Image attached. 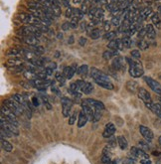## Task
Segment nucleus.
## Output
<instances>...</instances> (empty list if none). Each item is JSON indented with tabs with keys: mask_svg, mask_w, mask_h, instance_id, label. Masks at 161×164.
<instances>
[{
	"mask_svg": "<svg viewBox=\"0 0 161 164\" xmlns=\"http://www.w3.org/2000/svg\"><path fill=\"white\" fill-rule=\"evenodd\" d=\"M118 146L120 147V149H126L127 146H128V142L126 140V138L122 136V135H120V136L118 137Z\"/></svg>",
	"mask_w": 161,
	"mask_h": 164,
	"instance_id": "obj_23",
	"label": "nucleus"
},
{
	"mask_svg": "<svg viewBox=\"0 0 161 164\" xmlns=\"http://www.w3.org/2000/svg\"><path fill=\"white\" fill-rule=\"evenodd\" d=\"M150 46V43L146 41V40H140V41L138 42V47H139V49L140 50H142V51H145L147 50L148 48H149Z\"/></svg>",
	"mask_w": 161,
	"mask_h": 164,
	"instance_id": "obj_28",
	"label": "nucleus"
},
{
	"mask_svg": "<svg viewBox=\"0 0 161 164\" xmlns=\"http://www.w3.org/2000/svg\"><path fill=\"white\" fill-rule=\"evenodd\" d=\"M115 35H116L115 31H110V32H107L106 35H104V39L108 40V41H112V40H114Z\"/></svg>",
	"mask_w": 161,
	"mask_h": 164,
	"instance_id": "obj_34",
	"label": "nucleus"
},
{
	"mask_svg": "<svg viewBox=\"0 0 161 164\" xmlns=\"http://www.w3.org/2000/svg\"><path fill=\"white\" fill-rule=\"evenodd\" d=\"M144 81H145V83L149 86V88L154 91V93L161 95V85L158 82H156L155 80H153L152 78H149V77L144 78Z\"/></svg>",
	"mask_w": 161,
	"mask_h": 164,
	"instance_id": "obj_5",
	"label": "nucleus"
},
{
	"mask_svg": "<svg viewBox=\"0 0 161 164\" xmlns=\"http://www.w3.org/2000/svg\"><path fill=\"white\" fill-rule=\"evenodd\" d=\"M137 95H138V98L141 99V101L145 103H150L152 102V99H151V95L150 94L148 93V91L145 90V89H143V88H140V89L138 90L137 91Z\"/></svg>",
	"mask_w": 161,
	"mask_h": 164,
	"instance_id": "obj_9",
	"label": "nucleus"
},
{
	"mask_svg": "<svg viewBox=\"0 0 161 164\" xmlns=\"http://www.w3.org/2000/svg\"><path fill=\"white\" fill-rule=\"evenodd\" d=\"M86 101L90 103V105L94 107V110H104V105L99 101H96V99H88Z\"/></svg>",
	"mask_w": 161,
	"mask_h": 164,
	"instance_id": "obj_17",
	"label": "nucleus"
},
{
	"mask_svg": "<svg viewBox=\"0 0 161 164\" xmlns=\"http://www.w3.org/2000/svg\"><path fill=\"white\" fill-rule=\"evenodd\" d=\"M90 37L94 40L99 39L100 37V30L99 29V28H95V29H92L90 32Z\"/></svg>",
	"mask_w": 161,
	"mask_h": 164,
	"instance_id": "obj_30",
	"label": "nucleus"
},
{
	"mask_svg": "<svg viewBox=\"0 0 161 164\" xmlns=\"http://www.w3.org/2000/svg\"><path fill=\"white\" fill-rule=\"evenodd\" d=\"M141 164H151V161L149 159H142V160H140Z\"/></svg>",
	"mask_w": 161,
	"mask_h": 164,
	"instance_id": "obj_53",
	"label": "nucleus"
},
{
	"mask_svg": "<svg viewBox=\"0 0 161 164\" xmlns=\"http://www.w3.org/2000/svg\"><path fill=\"white\" fill-rule=\"evenodd\" d=\"M88 117L86 115V114L84 113V110H82L79 113V115H78V127H83V126H84L86 125V123L88 122Z\"/></svg>",
	"mask_w": 161,
	"mask_h": 164,
	"instance_id": "obj_15",
	"label": "nucleus"
},
{
	"mask_svg": "<svg viewBox=\"0 0 161 164\" xmlns=\"http://www.w3.org/2000/svg\"><path fill=\"white\" fill-rule=\"evenodd\" d=\"M100 117H102V110H95V115H94V122H98Z\"/></svg>",
	"mask_w": 161,
	"mask_h": 164,
	"instance_id": "obj_37",
	"label": "nucleus"
},
{
	"mask_svg": "<svg viewBox=\"0 0 161 164\" xmlns=\"http://www.w3.org/2000/svg\"><path fill=\"white\" fill-rule=\"evenodd\" d=\"M139 131L140 133H141L142 136L145 138V140L147 141H152L154 138V134L152 132V130L150 129H148V127L144 126V125H140L139 126Z\"/></svg>",
	"mask_w": 161,
	"mask_h": 164,
	"instance_id": "obj_8",
	"label": "nucleus"
},
{
	"mask_svg": "<svg viewBox=\"0 0 161 164\" xmlns=\"http://www.w3.org/2000/svg\"><path fill=\"white\" fill-rule=\"evenodd\" d=\"M161 153L160 152H153V155H155V156H156V155H160Z\"/></svg>",
	"mask_w": 161,
	"mask_h": 164,
	"instance_id": "obj_62",
	"label": "nucleus"
},
{
	"mask_svg": "<svg viewBox=\"0 0 161 164\" xmlns=\"http://www.w3.org/2000/svg\"><path fill=\"white\" fill-rule=\"evenodd\" d=\"M88 28V24L86 22H82L80 23V29L82 30H86Z\"/></svg>",
	"mask_w": 161,
	"mask_h": 164,
	"instance_id": "obj_51",
	"label": "nucleus"
},
{
	"mask_svg": "<svg viewBox=\"0 0 161 164\" xmlns=\"http://www.w3.org/2000/svg\"><path fill=\"white\" fill-rule=\"evenodd\" d=\"M61 103H62V113L63 115L65 117H69L70 110L72 109V106H73V102H72L71 99L68 98H62L61 99Z\"/></svg>",
	"mask_w": 161,
	"mask_h": 164,
	"instance_id": "obj_4",
	"label": "nucleus"
},
{
	"mask_svg": "<svg viewBox=\"0 0 161 164\" xmlns=\"http://www.w3.org/2000/svg\"><path fill=\"white\" fill-rule=\"evenodd\" d=\"M68 42H69V44H73L74 43V37L73 36H70L69 40H68Z\"/></svg>",
	"mask_w": 161,
	"mask_h": 164,
	"instance_id": "obj_55",
	"label": "nucleus"
},
{
	"mask_svg": "<svg viewBox=\"0 0 161 164\" xmlns=\"http://www.w3.org/2000/svg\"><path fill=\"white\" fill-rule=\"evenodd\" d=\"M34 47V51H32V52H34V53L36 54V55H41V54H43L44 53V51H45V49L42 47V46H33Z\"/></svg>",
	"mask_w": 161,
	"mask_h": 164,
	"instance_id": "obj_39",
	"label": "nucleus"
},
{
	"mask_svg": "<svg viewBox=\"0 0 161 164\" xmlns=\"http://www.w3.org/2000/svg\"><path fill=\"white\" fill-rule=\"evenodd\" d=\"M55 78H56V80H57V81L60 83V85H61V86H64V85H65L66 77H65V76H64L63 73H56Z\"/></svg>",
	"mask_w": 161,
	"mask_h": 164,
	"instance_id": "obj_31",
	"label": "nucleus"
},
{
	"mask_svg": "<svg viewBox=\"0 0 161 164\" xmlns=\"http://www.w3.org/2000/svg\"><path fill=\"white\" fill-rule=\"evenodd\" d=\"M158 141H159V144L161 145V136L159 137V139H158Z\"/></svg>",
	"mask_w": 161,
	"mask_h": 164,
	"instance_id": "obj_63",
	"label": "nucleus"
},
{
	"mask_svg": "<svg viewBox=\"0 0 161 164\" xmlns=\"http://www.w3.org/2000/svg\"><path fill=\"white\" fill-rule=\"evenodd\" d=\"M107 48L110 50H122L123 49V43L122 39H114L112 41H110V43L107 44Z\"/></svg>",
	"mask_w": 161,
	"mask_h": 164,
	"instance_id": "obj_10",
	"label": "nucleus"
},
{
	"mask_svg": "<svg viewBox=\"0 0 161 164\" xmlns=\"http://www.w3.org/2000/svg\"><path fill=\"white\" fill-rule=\"evenodd\" d=\"M128 64H129V75L132 78H140L144 74V70L142 68V64L137 59H129L126 58Z\"/></svg>",
	"mask_w": 161,
	"mask_h": 164,
	"instance_id": "obj_1",
	"label": "nucleus"
},
{
	"mask_svg": "<svg viewBox=\"0 0 161 164\" xmlns=\"http://www.w3.org/2000/svg\"><path fill=\"white\" fill-rule=\"evenodd\" d=\"M139 145H141V149H142V148L149 149V147L147 146V144H145V143H144V142H142V141H140V142H139Z\"/></svg>",
	"mask_w": 161,
	"mask_h": 164,
	"instance_id": "obj_52",
	"label": "nucleus"
},
{
	"mask_svg": "<svg viewBox=\"0 0 161 164\" xmlns=\"http://www.w3.org/2000/svg\"><path fill=\"white\" fill-rule=\"evenodd\" d=\"M126 89L130 91V93H135L136 91H138L139 88H138V84L135 81H128L126 84Z\"/></svg>",
	"mask_w": 161,
	"mask_h": 164,
	"instance_id": "obj_19",
	"label": "nucleus"
},
{
	"mask_svg": "<svg viewBox=\"0 0 161 164\" xmlns=\"http://www.w3.org/2000/svg\"><path fill=\"white\" fill-rule=\"evenodd\" d=\"M34 1L37 2V3H39V4H41V3L43 4L44 2H45V0H34Z\"/></svg>",
	"mask_w": 161,
	"mask_h": 164,
	"instance_id": "obj_58",
	"label": "nucleus"
},
{
	"mask_svg": "<svg viewBox=\"0 0 161 164\" xmlns=\"http://www.w3.org/2000/svg\"><path fill=\"white\" fill-rule=\"evenodd\" d=\"M151 21H152V24H153V25L157 28V29H161V18H160V16L158 15V13L152 14Z\"/></svg>",
	"mask_w": 161,
	"mask_h": 164,
	"instance_id": "obj_20",
	"label": "nucleus"
},
{
	"mask_svg": "<svg viewBox=\"0 0 161 164\" xmlns=\"http://www.w3.org/2000/svg\"><path fill=\"white\" fill-rule=\"evenodd\" d=\"M99 86H100L102 88H104L107 90H114V85H112L111 82H107V81H95Z\"/></svg>",
	"mask_w": 161,
	"mask_h": 164,
	"instance_id": "obj_22",
	"label": "nucleus"
},
{
	"mask_svg": "<svg viewBox=\"0 0 161 164\" xmlns=\"http://www.w3.org/2000/svg\"><path fill=\"white\" fill-rule=\"evenodd\" d=\"M91 76L95 81H107L110 82V79L107 75H106L103 72L98 70L96 68H92L91 70Z\"/></svg>",
	"mask_w": 161,
	"mask_h": 164,
	"instance_id": "obj_3",
	"label": "nucleus"
},
{
	"mask_svg": "<svg viewBox=\"0 0 161 164\" xmlns=\"http://www.w3.org/2000/svg\"><path fill=\"white\" fill-rule=\"evenodd\" d=\"M74 16L75 17H78L80 20H83L84 13L80 9H74Z\"/></svg>",
	"mask_w": 161,
	"mask_h": 164,
	"instance_id": "obj_36",
	"label": "nucleus"
},
{
	"mask_svg": "<svg viewBox=\"0 0 161 164\" xmlns=\"http://www.w3.org/2000/svg\"><path fill=\"white\" fill-rule=\"evenodd\" d=\"M77 115H79L78 111H74V113L70 115V117H69V125H73L76 122V121H77Z\"/></svg>",
	"mask_w": 161,
	"mask_h": 164,
	"instance_id": "obj_35",
	"label": "nucleus"
},
{
	"mask_svg": "<svg viewBox=\"0 0 161 164\" xmlns=\"http://www.w3.org/2000/svg\"><path fill=\"white\" fill-rule=\"evenodd\" d=\"M78 66L76 65V64H74V65H72V66H69V67H66L65 69H64V72H63V74L64 76L66 77V79L68 80H71L72 78L74 77V75L76 72L78 71L79 68H77Z\"/></svg>",
	"mask_w": 161,
	"mask_h": 164,
	"instance_id": "obj_11",
	"label": "nucleus"
},
{
	"mask_svg": "<svg viewBox=\"0 0 161 164\" xmlns=\"http://www.w3.org/2000/svg\"><path fill=\"white\" fill-rule=\"evenodd\" d=\"M32 103H33V106H39V105H40V102H39V99L38 98H36V97H34L33 99H32Z\"/></svg>",
	"mask_w": 161,
	"mask_h": 164,
	"instance_id": "obj_47",
	"label": "nucleus"
},
{
	"mask_svg": "<svg viewBox=\"0 0 161 164\" xmlns=\"http://www.w3.org/2000/svg\"><path fill=\"white\" fill-rule=\"evenodd\" d=\"M116 55H118V51H116V50H110V49H108L107 51H104V52H103V59H106V60H110V59H111L112 57H115Z\"/></svg>",
	"mask_w": 161,
	"mask_h": 164,
	"instance_id": "obj_24",
	"label": "nucleus"
},
{
	"mask_svg": "<svg viewBox=\"0 0 161 164\" xmlns=\"http://www.w3.org/2000/svg\"><path fill=\"white\" fill-rule=\"evenodd\" d=\"M110 161V155H107V154H103V156H102V163H103V164H107Z\"/></svg>",
	"mask_w": 161,
	"mask_h": 164,
	"instance_id": "obj_45",
	"label": "nucleus"
},
{
	"mask_svg": "<svg viewBox=\"0 0 161 164\" xmlns=\"http://www.w3.org/2000/svg\"><path fill=\"white\" fill-rule=\"evenodd\" d=\"M79 44H80V46H84L87 44V39L84 38V37H80L79 39Z\"/></svg>",
	"mask_w": 161,
	"mask_h": 164,
	"instance_id": "obj_49",
	"label": "nucleus"
},
{
	"mask_svg": "<svg viewBox=\"0 0 161 164\" xmlns=\"http://www.w3.org/2000/svg\"><path fill=\"white\" fill-rule=\"evenodd\" d=\"M44 72L48 75V76H51V75H53V69L52 68H49V67H47L45 70H44Z\"/></svg>",
	"mask_w": 161,
	"mask_h": 164,
	"instance_id": "obj_50",
	"label": "nucleus"
},
{
	"mask_svg": "<svg viewBox=\"0 0 161 164\" xmlns=\"http://www.w3.org/2000/svg\"><path fill=\"white\" fill-rule=\"evenodd\" d=\"M103 29L106 30L107 32L110 29V23L108 22L107 20V21H104V23H103Z\"/></svg>",
	"mask_w": 161,
	"mask_h": 164,
	"instance_id": "obj_48",
	"label": "nucleus"
},
{
	"mask_svg": "<svg viewBox=\"0 0 161 164\" xmlns=\"http://www.w3.org/2000/svg\"><path fill=\"white\" fill-rule=\"evenodd\" d=\"M21 53H22V51H19L17 49H10V50H8L7 55L8 56H18Z\"/></svg>",
	"mask_w": 161,
	"mask_h": 164,
	"instance_id": "obj_40",
	"label": "nucleus"
},
{
	"mask_svg": "<svg viewBox=\"0 0 161 164\" xmlns=\"http://www.w3.org/2000/svg\"><path fill=\"white\" fill-rule=\"evenodd\" d=\"M122 40V43H123V47L124 48H130L131 47L132 41H131L130 37H126V36H124V37Z\"/></svg>",
	"mask_w": 161,
	"mask_h": 164,
	"instance_id": "obj_33",
	"label": "nucleus"
},
{
	"mask_svg": "<svg viewBox=\"0 0 161 164\" xmlns=\"http://www.w3.org/2000/svg\"><path fill=\"white\" fill-rule=\"evenodd\" d=\"M112 67L114 68L116 71H123L125 69V64H124V60L122 57H115L112 61Z\"/></svg>",
	"mask_w": 161,
	"mask_h": 164,
	"instance_id": "obj_12",
	"label": "nucleus"
},
{
	"mask_svg": "<svg viewBox=\"0 0 161 164\" xmlns=\"http://www.w3.org/2000/svg\"><path fill=\"white\" fill-rule=\"evenodd\" d=\"M144 37H146V29H145V27H143L141 30L138 31V39L139 40H143Z\"/></svg>",
	"mask_w": 161,
	"mask_h": 164,
	"instance_id": "obj_42",
	"label": "nucleus"
},
{
	"mask_svg": "<svg viewBox=\"0 0 161 164\" xmlns=\"http://www.w3.org/2000/svg\"><path fill=\"white\" fill-rule=\"evenodd\" d=\"M79 22H80V19L78 18V17H74L72 18V20L70 21V23H71V27L73 28V29H75V28H77L78 26H79Z\"/></svg>",
	"mask_w": 161,
	"mask_h": 164,
	"instance_id": "obj_38",
	"label": "nucleus"
},
{
	"mask_svg": "<svg viewBox=\"0 0 161 164\" xmlns=\"http://www.w3.org/2000/svg\"><path fill=\"white\" fill-rule=\"evenodd\" d=\"M133 1H134V0H127V2L129 4H132V3H133Z\"/></svg>",
	"mask_w": 161,
	"mask_h": 164,
	"instance_id": "obj_61",
	"label": "nucleus"
},
{
	"mask_svg": "<svg viewBox=\"0 0 161 164\" xmlns=\"http://www.w3.org/2000/svg\"><path fill=\"white\" fill-rule=\"evenodd\" d=\"M130 154L131 157L133 158H139L140 160L142 159H148V154H146V152L141 148H137V147H132L130 149Z\"/></svg>",
	"mask_w": 161,
	"mask_h": 164,
	"instance_id": "obj_7",
	"label": "nucleus"
},
{
	"mask_svg": "<svg viewBox=\"0 0 161 164\" xmlns=\"http://www.w3.org/2000/svg\"><path fill=\"white\" fill-rule=\"evenodd\" d=\"M1 146H2V148L7 151V152H11L12 149H13V146H12V144L10 142H8L6 139H4L1 137Z\"/></svg>",
	"mask_w": 161,
	"mask_h": 164,
	"instance_id": "obj_25",
	"label": "nucleus"
},
{
	"mask_svg": "<svg viewBox=\"0 0 161 164\" xmlns=\"http://www.w3.org/2000/svg\"><path fill=\"white\" fill-rule=\"evenodd\" d=\"M92 91H94V86H92V84L88 83V82L84 83V85L83 86L82 90H80V91L84 95H90Z\"/></svg>",
	"mask_w": 161,
	"mask_h": 164,
	"instance_id": "obj_21",
	"label": "nucleus"
},
{
	"mask_svg": "<svg viewBox=\"0 0 161 164\" xmlns=\"http://www.w3.org/2000/svg\"><path fill=\"white\" fill-rule=\"evenodd\" d=\"M62 30H64V31H68L70 29V28H72L71 27V23H69V22H65V23H63L62 24Z\"/></svg>",
	"mask_w": 161,
	"mask_h": 164,
	"instance_id": "obj_46",
	"label": "nucleus"
},
{
	"mask_svg": "<svg viewBox=\"0 0 161 164\" xmlns=\"http://www.w3.org/2000/svg\"><path fill=\"white\" fill-rule=\"evenodd\" d=\"M49 68H52V69H56V68H57V64H56L55 62H51L50 63V66H49Z\"/></svg>",
	"mask_w": 161,
	"mask_h": 164,
	"instance_id": "obj_54",
	"label": "nucleus"
},
{
	"mask_svg": "<svg viewBox=\"0 0 161 164\" xmlns=\"http://www.w3.org/2000/svg\"><path fill=\"white\" fill-rule=\"evenodd\" d=\"M74 9L71 7H68V9L66 10V17L67 18H73L74 17Z\"/></svg>",
	"mask_w": 161,
	"mask_h": 164,
	"instance_id": "obj_43",
	"label": "nucleus"
},
{
	"mask_svg": "<svg viewBox=\"0 0 161 164\" xmlns=\"http://www.w3.org/2000/svg\"><path fill=\"white\" fill-rule=\"evenodd\" d=\"M114 132H115L114 125V123H108V125H106V129H104V130H103V136L104 138H110L114 134Z\"/></svg>",
	"mask_w": 161,
	"mask_h": 164,
	"instance_id": "obj_13",
	"label": "nucleus"
},
{
	"mask_svg": "<svg viewBox=\"0 0 161 164\" xmlns=\"http://www.w3.org/2000/svg\"><path fill=\"white\" fill-rule=\"evenodd\" d=\"M150 16H152V8L150 6L143 8V9L140 11V17H141L143 20L147 19L148 17H150Z\"/></svg>",
	"mask_w": 161,
	"mask_h": 164,
	"instance_id": "obj_18",
	"label": "nucleus"
},
{
	"mask_svg": "<svg viewBox=\"0 0 161 164\" xmlns=\"http://www.w3.org/2000/svg\"><path fill=\"white\" fill-rule=\"evenodd\" d=\"M58 38H59V39H62V38H63V34H62V33H59V34H58Z\"/></svg>",
	"mask_w": 161,
	"mask_h": 164,
	"instance_id": "obj_60",
	"label": "nucleus"
},
{
	"mask_svg": "<svg viewBox=\"0 0 161 164\" xmlns=\"http://www.w3.org/2000/svg\"><path fill=\"white\" fill-rule=\"evenodd\" d=\"M4 105L7 106L9 109L11 110V111H13V113L16 114V115H20L24 113V107L22 105H20L19 102H17L13 99H6L5 102H4Z\"/></svg>",
	"mask_w": 161,
	"mask_h": 164,
	"instance_id": "obj_2",
	"label": "nucleus"
},
{
	"mask_svg": "<svg viewBox=\"0 0 161 164\" xmlns=\"http://www.w3.org/2000/svg\"><path fill=\"white\" fill-rule=\"evenodd\" d=\"M51 9H52V12H53V14L56 16V17L61 16L62 11H61V6H60V5H55V4H53L52 7H51Z\"/></svg>",
	"mask_w": 161,
	"mask_h": 164,
	"instance_id": "obj_32",
	"label": "nucleus"
},
{
	"mask_svg": "<svg viewBox=\"0 0 161 164\" xmlns=\"http://www.w3.org/2000/svg\"><path fill=\"white\" fill-rule=\"evenodd\" d=\"M107 164H118V162H116V160H112V161L110 160V161L108 162Z\"/></svg>",
	"mask_w": 161,
	"mask_h": 164,
	"instance_id": "obj_59",
	"label": "nucleus"
},
{
	"mask_svg": "<svg viewBox=\"0 0 161 164\" xmlns=\"http://www.w3.org/2000/svg\"><path fill=\"white\" fill-rule=\"evenodd\" d=\"M22 64V60L19 58H13L9 59L7 62V65H9L10 67H18Z\"/></svg>",
	"mask_w": 161,
	"mask_h": 164,
	"instance_id": "obj_26",
	"label": "nucleus"
},
{
	"mask_svg": "<svg viewBox=\"0 0 161 164\" xmlns=\"http://www.w3.org/2000/svg\"><path fill=\"white\" fill-rule=\"evenodd\" d=\"M73 2L75 4H82L83 3V0H73Z\"/></svg>",
	"mask_w": 161,
	"mask_h": 164,
	"instance_id": "obj_57",
	"label": "nucleus"
},
{
	"mask_svg": "<svg viewBox=\"0 0 161 164\" xmlns=\"http://www.w3.org/2000/svg\"><path fill=\"white\" fill-rule=\"evenodd\" d=\"M24 42L28 44L29 46H38L39 45V38L35 37V36L31 35V36H25L24 37Z\"/></svg>",
	"mask_w": 161,
	"mask_h": 164,
	"instance_id": "obj_16",
	"label": "nucleus"
},
{
	"mask_svg": "<svg viewBox=\"0 0 161 164\" xmlns=\"http://www.w3.org/2000/svg\"><path fill=\"white\" fill-rule=\"evenodd\" d=\"M157 10H158V15L160 16V18H161V4L157 5Z\"/></svg>",
	"mask_w": 161,
	"mask_h": 164,
	"instance_id": "obj_56",
	"label": "nucleus"
},
{
	"mask_svg": "<svg viewBox=\"0 0 161 164\" xmlns=\"http://www.w3.org/2000/svg\"><path fill=\"white\" fill-rule=\"evenodd\" d=\"M123 164H127V163H126V162H124V163H123Z\"/></svg>",
	"mask_w": 161,
	"mask_h": 164,
	"instance_id": "obj_64",
	"label": "nucleus"
},
{
	"mask_svg": "<svg viewBox=\"0 0 161 164\" xmlns=\"http://www.w3.org/2000/svg\"><path fill=\"white\" fill-rule=\"evenodd\" d=\"M111 23L114 24L115 27H118L120 25V19L118 16H114V18L111 20Z\"/></svg>",
	"mask_w": 161,
	"mask_h": 164,
	"instance_id": "obj_44",
	"label": "nucleus"
},
{
	"mask_svg": "<svg viewBox=\"0 0 161 164\" xmlns=\"http://www.w3.org/2000/svg\"><path fill=\"white\" fill-rule=\"evenodd\" d=\"M130 55L132 56V58H133V59L139 60L140 58H141V54H140V52L138 50H132L130 52Z\"/></svg>",
	"mask_w": 161,
	"mask_h": 164,
	"instance_id": "obj_41",
	"label": "nucleus"
},
{
	"mask_svg": "<svg viewBox=\"0 0 161 164\" xmlns=\"http://www.w3.org/2000/svg\"><path fill=\"white\" fill-rule=\"evenodd\" d=\"M12 99H15L16 102H19L20 105H22V106H24L26 103V99L23 97L22 95H19V94H15V95H13V97H12Z\"/></svg>",
	"mask_w": 161,
	"mask_h": 164,
	"instance_id": "obj_27",
	"label": "nucleus"
},
{
	"mask_svg": "<svg viewBox=\"0 0 161 164\" xmlns=\"http://www.w3.org/2000/svg\"><path fill=\"white\" fill-rule=\"evenodd\" d=\"M80 106H82V110H84V113L86 114V115H87L88 118V121H94L95 110H92V106L87 101H84Z\"/></svg>",
	"mask_w": 161,
	"mask_h": 164,
	"instance_id": "obj_6",
	"label": "nucleus"
},
{
	"mask_svg": "<svg viewBox=\"0 0 161 164\" xmlns=\"http://www.w3.org/2000/svg\"><path fill=\"white\" fill-rule=\"evenodd\" d=\"M146 29V37L148 38V40H154L156 38V31L154 29L153 24H147L145 26Z\"/></svg>",
	"mask_w": 161,
	"mask_h": 164,
	"instance_id": "obj_14",
	"label": "nucleus"
},
{
	"mask_svg": "<svg viewBox=\"0 0 161 164\" xmlns=\"http://www.w3.org/2000/svg\"><path fill=\"white\" fill-rule=\"evenodd\" d=\"M88 73V65H82L80 67H79V69L77 71V74L80 76H86Z\"/></svg>",
	"mask_w": 161,
	"mask_h": 164,
	"instance_id": "obj_29",
	"label": "nucleus"
}]
</instances>
